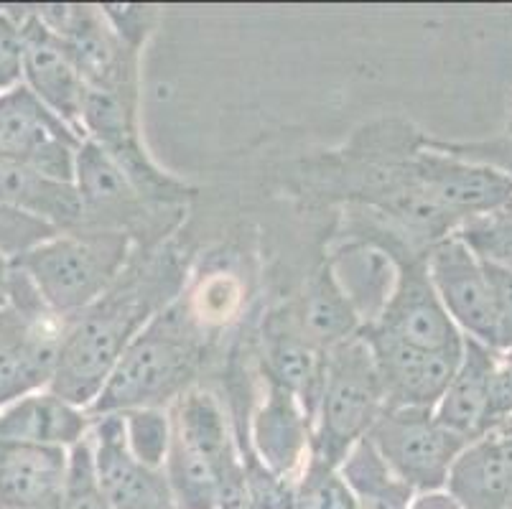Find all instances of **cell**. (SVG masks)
<instances>
[{"label":"cell","mask_w":512,"mask_h":509,"mask_svg":"<svg viewBox=\"0 0 512 509\" xmlns=\"http://www.w3.org/2000/svg\"><path fill=\"white\" fill-rule=\"evenodd\" d=\"M181 286L184 265L174 252H133L115 286L64 329L46 390L90 410L130 342L176 301Z\"/></svg>","instance_id":"1"},{"label":"cell","mask_w":512,"mask_h":509,"mask_svg":"<svg viewBox=\"0 0 512 509\" xmlns=\"http://www.w3.org/2000/svg\"><path fill=\"white\" fill-rule=\"evenodd\" d=\"M202 359L204 342L194 316L174 301L130 342L87 415L166 408L192 390Z\"/></svg>","instance_id":"2"},{"label":"cell","mask_w":512,"mask_h":509,"mask_svg":"<svg viewBox=\"0 0 512 509\" xmlns=\"http://www.w3.org/2000/svg\"><path fill=\"white\" fill-rule=\"evenodd\" d=\"M136 240L128 232L77 230L51 237L13 260L64 324L95 306L128 268Z\"/></svg>","instance_id":"3"},{"label":"cell","mask_w":512,"mask_h":509,"mask_svg":"<svg viewBox=\"0 0 512 509\" xmlns=\"http://www.w3.org/2000/svg\"><path fill=\"white\" fill-rule=\"evenodd\" d=\"M385 413V392L365 336L357 334L327 354V377L311 428L309 459L339 469Z\"/></svg>","instance_id":"4"},{"label":"cell","mask_w":512,"mask_h":509,"mask_svg":"<svg viewBox=\"0 0 512 509\" xmlns=\"http://www.w3.org/2000/svg\"><path fill=\"white\" fill-rule=\"evenodd\" d=\"M367 438L413 492L444 489L454 461L472 443L441 426L434 410L418 408L385 410Z\"/></svg>","instance_id":"5"},{"label":"cell","mask_w":512,"mask_h":509,"mask_svg":"<svg viewBox=\"0 0 512 509\" xmlns=\"http://www.w3.org/2000/svg\"><path fill=\"white\" fill-rule=\"evenodd\" d=\"M41 21L62 39L90 90L138 102V51L130 49L107 23L102 8L44 6Z\"/></svg>","instance_id":"6"},{"label":"cell","mask_w":512,"mask_h":509,"mask_svg":"<svg viewBox=\"0 0 512 509\" xmlns=\"http://www.w3.org/2000/svg\"><path fill=\"white\" fill-rule=\"evenodd\" d=\"M82 140L23 82L0 92V158L74 184V163Z\"/></svg>","instance_id":"7"},{"label":"cell","mask_w":512,"mask_h":509,"mask_svg":"<svg viewBox=\"0 0 512 509\" xmlns=\"http://www.w3.org/2000/svg\"><path fill=\"white\" fill-rule=\"evenodd\" d=\"M408 179L428 204H434L456 224V230L467 219L512 204L510 174L490 163L469 161L436 148L418 151L413 156L408 163Z\"/></svg>","instance_id":"8"},{"label":"cell","mask_w":512,"mask_h":509,"mask_svg":"<svg viewBox=\"0 0 512 509\" xmlns=\"http://www.w3.org/2000/svg\"><path fill=\"white\" fill-rule=\"evenodd\" d=\"M398 260V283L377 324L367 326L395 342L408 347L431 349H462L464 334L456 329L444 303L436 296L431 275L426 268V255L406 250V247H388Z\"/></svg>","instance_id":"9"},{"label":"cell","mask_w":512,"mask_h":509,"mask_svg":"<svg viewBox=\"0 0 512 509\" xmlns=\"http://www.w3.org/2000/svg\"><path fill=\"white\" fill-rule=\"evenodd\" d=\"M377 375L383 382L385 410L418 408L434 410L444 398L446 387L454 377L462 349H431L408 347L375 329H362Z\"/></svg>","instance_id":"10"},{"label":"cell","mask_w":512,"mask_h":509,"mask_svg":"<svg viewBox=\"0 0 512 509\" xmlns=\"http://www.w3.org/2000/svg\"><path fill=\"white\" fill-rule=\"evenodd\" d=\"M426 268L456 329L497 352L495 311L482 260L459 237L449 235L428 247Z\"/></svg>","instance_id":"11"},{"label":"cell","mask_w":512,"mask_h":509,"mask_svg":"<svg viewBox=\"0 0 512 509\" xmlns=\"http://www.w3.org/2000/svg\"><path fill=\"white\" fill-rule=\"evenodd\" d=\"M92 466L97 484L113 509H176L164 469H151L130 454L123 415L92 418Z\"/></svg>","instance_id":"12"},{"label":"cell","mask_w":512,"mask_h":509,"mask_svg":"<svg viewBox=\"0 0 512 509\" xmlns=\"http://www.w3.org/2000/svg\"><path fill=\"white\" fill-rule=\"evenodd\" d=\"M74 186L85 209L82 230L128 232L136 240L138 232H146L153 224V212H161L138 194L118 163L90 138L82 140L77 151Z\"/></svg>","instance_id":"13"},{"label":"cell","mask_w":512,"mask_h":509,"mask_svg":"<svg viewBox=\"0 0 512 509\" xmlns=\"http://www.w3.org/2000/svg\"><path fill=\"white\" fill-rule=\"evenodd\" d=\"M23 39L21 82L49 107L54 115L64 120L69 128L77 130L82 138V102H85L87 84L74 67L67 46L54 31L46 26L36 11L18 16Z\"/></svg>","instance_id":"14"},{"label":"cell","mask_w":512,"mask_h":509,"mask_svg":"<svg viewBox=\"0 0 512 509\" xmlns=\"http://www.w3.org/2000/svg\"><path fill=\"white\" fill-rule=\"evenodd\" d=\"M64 329L59 319L34 324L0 308V410L49 387Z\"/></svg>","instance_id":"15"},{"label":"cell","mask_w":512,"mask_h":509,"mask_svg":"<svg viewBox=\"0 0 512 509\" xmlns=\"http://www.w3.org/2000/svg\"><path fill=\"white\" fill-rule=\"evenodd\" d=\"M265 382L268 390L253 415L248 446L273 474L296 482L311 456V420L286 387Z\"/></svg>","instance_id":"16"},{"label":"cell","mask_w":512,"mask_h":509,"mask_svg":"<svg viewBox=\"0 0 512 509\" xmlns=\"http://www.w3.org/2000/svg\"><path fill=\"white\" fill-rule=\"evenodd\" d=\"M67 471V448L0 443V509H59Z\"/></svg>","instance_id":"17"},{"label":"cell","mask_w":512,"mask_h":509,"mask_svg":"<svg viewBox=\"0 0 512 509\" xmlns=\"http://www.w3.org/2000/svg\"><path fill=\"white\" fill-rule=\"evenodd\" d=\"M329 273L349 306L355 308L362 329L377 324L398 283V260L375 240L344 242L327 260Z\"/></svg>","instance_id":"18"},{"label":"cell","mask_w":512,"mask_h":509,"mask_svg":"<svg viewBox=\"0 0 512 509\" xmlns=\"http://www.w3.org/2000/svg\"><path fill=\"white\" fill-rule=\"evenodd\" d=\"M265 347V380L286 387L299 400L314 428V415L319 408L324 377H327V354L309 344L299 331L288 324L283 311L271 314L263 324Z\"/></svg>","instance_id":"19"},{"label":"cell","mask_w":512,"mask_h":509,"mask_svg":"<svg viewBox=\"0 0 512 509\" xmlns=\"http://www.w3.org/2000/svg\"><path fill=\"white\" fill-rule=\"evenodd\" d=\"M446 489L464 509L512 507V436L490 431L474 438L449 471Z\"/></svg>","instance_id":"20"},{"label":"cell","mask_w":512,"mask_h":509,"mask_svg":"<svg viewBox=\"0 0 512 509\" xmlns=\"http://www.w3.org/2000/svg\"><path fill=\"white\" fill-rule=\"evenodd\" d=\"M87 410L74 408L54 392L39 390L0 410V443L72 448L90 433Z\"/></svg>","instance_id":"21"},{"label":"cell","mask_w":512,"mask_h":509,"mask_svg":"<svg viewBox=\"0 0 512 509\" xmlns=\"http://www.w3.org/2000/svg\"><path fill=\"white\" fill-rule=\"evenodd\" d=\"M288 324L304 336L306 342L319 347L321 352H332L334 347L362 331L355 308L349 306L344 293L334 283L329 265H321L309 280L304 291L281 308Z\"/></svg>","instance_id":"22"},{"label":"cell","mask_w":512,"mask_h":509,"mask_svg":"<svg viewBox=\"0 0 512 509\" xmlns=\"http://www.w3.org/2000/svg\"><path fill=\"white\" fill-rule=\"evenodd\" d=\"M0 202L41 219L57 232H77L85 227V209L77 186L49 179L6 158H0Z\"/></svg>","instance_id":"23"},{"label":"cell","mask_w":512,"mask_h":509,"mask_svg":"<svg viewBox=\"0 0 512 509\" xmlns=\"http://www.w3.org/2000/svg\"><path fill=\"white\" fill-rule=\"evenodd\" d=\"M497 367V352L487 344L477 342L472 336H464L462 359L446 387L444 398L434 408L436 420L459 436L479 438L482 433L484 408H487V392H490L492 372Z\"/></svg>","instance_id":"24"},{"label":"cell","mask_w":512,"mask_h":509,"mask_svg":"<svg viewBox=\"0 0 512 509\" xmlns=\"http://www.w3.org/2000/svg\"><path fill=\"white\" fill-rule=\"evenodd\" d=\"M339 474L355 494L357 509H408L416 494L385 464L370 438H362L349 451L339 464Z\"/></svg>","instance_id":"25"},{"label":"cell","mask_w":512,"mask_h":509,"mask_svg":"<svg viewBox=\"0 0 512 509\" xmlns=\"http://www.w3.org/2000/svg\"><path fill=\"white\" fill-rule=\"evenodd\" d=\"M479 260L512 273V204L495 209L490 214L467 219V222L454 232Z\"/></svg>","instance_id":"26"},{"label":"cell","mask_w":512,"mask_h":509,"mask_svg":"<svg viewBox=\"0 0 512 509\" xmlns=\"http://www.w3.org/2000/svg\"><path fill=\"white\" fill-rule=\"evenodd\" d=\"M120 415L130 454L151 469H164L171 446L169 408H138Z\"/></svg>","instance_id":"27"},{"label":"cell","mask_w":512,"mask_h":509,"mask_svg":"<svg viewBox=\"0 0 512 509\" xmlns=\"http://www.w3.org/2000/svg\"><path fill=\"white\" fill-rule=\"evenodd\" d=\"M293 509H357V502L339 469L309 459L296 479Z\"/></svg>","instance_id":"28"},{"label":"cell","mask_w":512,"mask_h":509,"mask_svg":"<svg viewBox=\"0 0 512 509\" xmlns=\"http://www.w3.org/2000/svg\"><path fill=\"white\" fill-rule=\"evenodd\" d=\"M242 487H245V509H293L296 482L273 474L250 446L240 448Z\"/></svg>","instance_id":"29"},{"label":"cell","mask_w":512,"mask_h":509,"mask_svg":"<svg viewBox=\"0 0 512 509\" xmlns=\"http://www.w3.org/2000/svg\"><path fill=\"white\" fill-rule=\"evenodd\" d=\"M59 509H113L97 484L95 466H92V443L87 433L77 446L69 448L67 487Z\"/></svg>","instance_id":"30"},{"label":"cell","mask_w":512,"mask_h":509,"mask_svg":"<svg viewBox=\"0 0 512 509\" xmlns=\"http://www.w3.org/2000/svg\"><path fill=\"white\" fill-rule=\"evenodd\" d=\"M57 235H62V232H57L41 219L29 217V214L0 202V258H6L8 263Z\"/></svg>","instance_id":"31"},{"label":"cell","mask_w":512,"mask_h":509,"mask_svg":"<svg viewBox=\"0 0 512 509\" xmlns=\"http://www.w3.org/2000/svg\"><path fill=\"white\" fill-rule=\"evenodd\" d=\"M484 275L490 283L492 311H495L497 352H507L512 347V273L500 265L484 263Z\"/></svg>","instance_id":"32"},{"label":"cell","mask_w":512,"mask_h":509,"mask_svg":"<svg viewBox=\"0 0 512 509\" xmlns=\"http://www.w3.org/2000/svg\"><path fill=\"white\" fill-rule=\"evenodd\" d=\"M107 23L113 26L115 34L141 54L143 44H146L148 34L156 26V11L143 6H102Z\"/></svg>","instance_id":"33"},{"label":"cell","mask_w":512,"mask_h":509,"mask_svg":"<svg viewBox=\"0 0 512 509\" xmlns=\"http://www.w3.org/2000/svg\"><path fill=\"white\" fill-rule=\"evenodd\" d=\"M23 39L18 16L11 11H0V90L6 92L21 84Z\"/></svg>","instance_id":"34"},{"label":"cell","mask_w":512,"mask_h":509,"mask_svg":"<svg viewBox=\"0 0 512 509\" xmlns=\"http://www.w3.org/2000/svg\"><path fill=\"white\" fill-rule=\"evenodd\" d=\"M512 420V359L497 362L490 380V392H487V408L482 418V433L495 431Z\"/></svg>","instance_id":"35"},{"label":"cell","mask_w":512,"mask_h":509,"mask_svg":"<svg viewBox=\"0 0 512 509\" xmlns=\"http://www.w3.org/2000/svg\"><path fill=\"white\" fill-rule=\"evenodd\" d=\"M408 509H464L459 499L449 489H431V492H416Z\"/></svg>","instance_id":"36"},{"label":"cell","mask_w":512,"mask_h":509,"mask_svg":"<svg viewBox=\"0 0 512 509\" xmlns=\"http://www.w3.org/2000/svg\"><path fill=\"white\" fill-rule=\"evenodd\" d=\"M8 273H11V263L6 258H0V308L8 301Z\"/></svg>","instance_id":"37"},{"label":"cell","mask_w":512,"mask_h":509,"mask_svg":"<svg viewBox=\"0 0 512 509\" xmlns=\"http://www.w3.org/2000/svg\"><path fill=\"white\" fill-rule=\"evenodd\" d=\"M507 135H510V138H512V118H510V125H507Z\"/></svg>","instance_id":"38"},{"label":"cell","mask_w":512,"mask_h":509,"mask_svg":"<svg viewBox=\"0 0 512 509\" xmlns=\"http://www.w3.org/2000/svg\"><path fill=\"white\" fill-rule=\"evenodd\" d=\"M507 359H512V347H510V349H507Z\"/></svg>","instance_id":"39"},{"label":"cell","mask_w":512,"mask_h":509,"mask_svg":"<svg viewBox=\"0 0 512 509\" xmlns=\"http://www.w3.org/2000/svg\"><path fill=\"white\" fill-rule=\"evenodd\" d=\"M0 92H3V90H0Z\"/></svg>","instance_id":"40"}]
</instances>
